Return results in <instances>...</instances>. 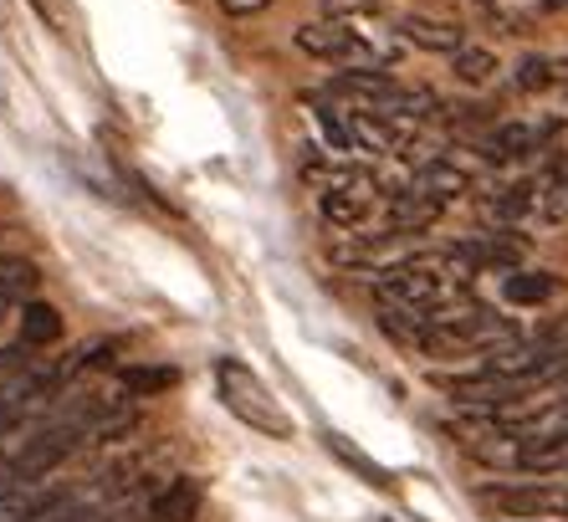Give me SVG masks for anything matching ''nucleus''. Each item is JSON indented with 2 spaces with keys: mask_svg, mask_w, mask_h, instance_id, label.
Segmentation results:
<instances>
[{
  "mask_svg": "<svg viewBox=\"0 0 568 522\" xmlns=\"http://www.w3.org/2000/svg\"><path fill=\"white\" fill-rule=\"evenodd\" d=\"M323 441H328V451H333V456H338V461H344V466H354L358 471V476H364V482H369V486H379V492H389V486H395V476H389V471H384L379 466V461H369V456H364V451H358V445H348V435H323Z\"/></svg>",
  "mask_w": 568,
  "mask_h": 522,
  "instance_id": "nucleus-17",
  "label": "nucleus"
},
{
  "mask_svg": "<svg viewBox=\"0 0 568 522\" xmlns=\"http://www.w3.org/2000/svg\"><path fill=\"white\" fill-rule=\"evenodd\" d=\"M558 292V277L554 272H532V267H517V272L503 277V298L513 308H542V302H554Z\"/></svg>",
  "mask_w": 568,
  "mask_h": 522,
  "instance_id": "nucleus-12",
  "label": "nucleus"
},
{
  "mask_svg": "<svg viewBox=\"0 0 568 522\" xmlns=\"http://www.w3.org/2000/svg\"><path fill=\"white\" fill-rule=\"evenodd\" d=\"M323 11L333 21H354V16H374L379 11V0H323Z\"/></svg>",
  "mask_w": 568,
  "mask_h": 522,
  "instance_id": "nucleus-22",
  "label": "nucleus"
},
{
  "mask_svg": "<svg viewBox=\"0 0 568 522\" xmlns=\"http://www.w3.org/2000/svg\"><path fill=\"white\" fill-rule=\"evenodd\" d=\"M450 72L466 82V88H481V82L497 78V57L487 47H462V52L450 57Z\"/></svg>",
  "mask_w": 568,
  "mask_h": 522,
  "instance_id": "nucleus-18",
  "label": "nucleus"
},
{
  "mask_svg": "<svg viewBox=\"0 0 568 522\" xmlns=\"http://www.w3.org/2000/svg\"><path fill=\"white\" fill-rule=\"evenodd\" d=\"M523 241H517V235H466V241H456V247H450V261H456V267H462L466 277H476V272H517V267H523Z\"/></svg>",
  "mask_w": 568,
  "mask_h": 522,
  "instance_id": "nucleus-5",
  "label": "nucleus"
},
{
  "mask_svg": "<svg viewBox=\"0 0 568 522\" xmlns=\"http://www.w3.org/2000/svg\"><path fill=\"white\" fill-rule=\"evenodd\" d=\"M481 502L507 518H568V482H513L487 486Z\"/></svg>",
  "mask_w": 568,
  "mask_h": 522,
  "instance_id": "nucleus-4",
  "label": "nucleus"
},
{
  "mask_svg": "<svg viewBox=\"0 0 568 522\" xmlns=\"http://www.w3.org/2000/svg\"><path fill=\"white\" fill-rule=\"evenodd\" d=\"M405 235L399 231H384V235H354V241H338L333 247V261L338 267H358V272H389L395 261H405V247H399Z\"/></svg>",
  "mask_w": 568,
  "mask_h": 522,
  "instance_id": "nucleus-7",
  "label": "nucleus"
},
{
  "mask_svg": "<svg viewBox=\"0 0 568 522\" xmlns=\"http://www.w3.org/2000/svg\"><path fill=\"white\" fill-rule=\"evenodd\" d=\"M149 512H154V522H190L200 512V482L195 476H174V482H164L154 492V502H149Z\"/></svg>",
  "mask_w": 568,
  "mask_h": 522,
  "instance_id": "nucleus-10",
  "label": "nucleus"
},
{
  "mask_svg": "<svg viewBox=\"0 0 568 522\" xmlns=\"http://www.w3.org/2000/svg\"><path fill=\"white\" fill-rule=\"evenodd\" d=\"M317 210H323V221L338 225V231H358V225L374 215V180L328 184V190L317 195Z\"/></svg>",
  "mask_w": 568,
  "mask_h": 522,
  "instance_id": "nucleus-8",
  "label": "nucleus"
},
{
  "mask_svg": "<svg viewBox=\"0 0 568 522\" xmlns=\"http://www.w3.org/2000/svg\"><path fill=\"white\" fill-rule=\"evenodd\" d=\"M57 333H62V318H57V308H52V302H37V298H31L27 308H21V349L57 343Z\"/></svg>",
  "mask_w": 568,
  "mask_h": 522,
  "instance_id": "nucleus-16",
  "label": "nucleus"
},
{
  "mask_svg": "<svg viewBox=\"0 0 568 522\" xmlns=\"http://www.w3.org/2000/svg\"><path fill=\"white\" fill-rule=\"evenodd\" d=\"M466 184H471V174L462 164H450V159H425L420 170H415V190H425V195H436V200L462 195Z\"/></svg>",
  "mask_w": 568,
  "mask_h": 522,
  "instance_id": "nucleus-14",
  "label": "nucleus"
},
{
  "mask_svg": "<svg viewBox=\"0 0 568 522\" xmlns=\"http://www.w3.org/2000/svg\"><path fill=\"white\" fill-rule=\"evenodd\" d=\"M528 210H538V184H503L487 195V215L503 225H517Z\"/></svg>",
  "mask_w": 568,
  "mask_h": 522,
  "instance_id": "nucleus-15",
  "label": "nucleus"
},
{
  "mask_svg": "<svg viewBox=\"0 0 568 522\" xmlns=\"http://www.w3.org/2000/svg\"><path fill=\"white\" fill-rule=\"evenodd\" d=\"M558 82H568V57H564V62H558Z\"/></svg>",
  "mask_w": 568,
  "mask_h": 522,
  "instance_id": "nucleus-26",
  "label": "nucleus"
},
{
  "mask_svg": "<svg viewBox=\"0 0 568 522\" xmlns=\"http://www.w3.org/2000/svg\"><path fill=\"white\" fill-rule=\"evenodd\" d=\"M272 0H221V11L225 16H256V11H266Z\"/></svg>",
  "mask_w": 568,
  "mask_h": 522,
  "instance_id": "nucleus-23",
  "label": "nucleus"
},
{
  "mask_svg": "<svg viewBox=\"0 0 568 522\" xmlns=\"http://www.w3.org/2000/svg\"><path fill=\"white\" fill-rule=\"evenodd\" d=\"M37 261L27 257H0V318L11 313V308H27L31 292H37Z\"/></svg>",
  "mask_w": 568,
  "mask_h": 522,
  "instance_id": "nucleus-11",
  "label": "nucleus"
},
{
  "mask_svg": "<svg viewBox=\"0 0 568 522\" xmlns=\"http://www.w3.org/2000/svg\"><path fill=\"white\" fill-rule=\"evenodd\" d=\"M405 41L410 47H420V52H446V57H456L466 47V37H462V27H450V21H430V16H410L405 21Z\"/></svg>",
  "mask_w": 568,
  "mask_h": 522,
  "instance_id": "nucleus-13",
  "label": "nucleus"
},
{
  "mask_svg": "<svg viewBox=\"0 0 568 522\" xmlns=\"http://www.w3.org/2000/svg\"><path fill=\"white\" fill-rule=\"evenodd\" d=\"M215 390H221V405L231 410L241 425H252V431L272 435V441H292V431H297L292 415L241 359H215Z\"/></svg>",
  "mask_w": 568,
  "mask_h": 522,
  "instance_id": "nucleus-2",
  "label": "nucleus"
},
{
  "mask_svg": "<svg viewBox=\"0 0 568 522\" xmlns=\"http://www.w3.org/2000/svg\"><path fill=\"white\" fill-rule=\"evenodd\" d=\"M446 215V200H436V195H425V190H399L395 200H389V231H399V235H420V231H430V225Z\"/></svg>",
  "mask_w": 568,
  "mask_h": 522,
  "instance_id": "nucleus-9",
  "label": "nucleus"
},
{
  "mask_svg": "<svg viewBox=\"0 0 568 522\" xmlns=\"http://www.w3.org/2000/svg\"><path fill=\"white\" fill-rule=\"evenodd\" d=\"M16 364V353H0V369H11Z\"/></svg>",
  "mask_w": 568,
  "mask_h": 522,
  "instance_id": "nucleus-27",
  "label": "nucleus"
},
{
  "mask_svg": "<svg viewBox=\"0 0 568 522\" xmlns=\"http://www.w3.org/2000/svg\"><path fill=\"white\" fill-rule=\"evenodd\" d=\"M297 47L307 57H323V62L338 67H389L399 57L395 41H374L364 31H354V21H313V27H297Z\"/></svg>",
  "mask_w": 568,
  "mask_h": 522,
  "instance_id": "nucleus-3",
  "label": "nucleus"
},
{
  "mask_svg": "<svg viewBox=\"0 0 568 522\" xmlns=\"http://www.w3.org/2000/svg\"><path fill=\"white\" fill-rule=\"evenodd\" d=\"M174 384V369H123V390L133 400H144V394H159Z\"/></svg>",
  "mask_w": 568,
  "mask_h": 522,
  "instance_id": "nucleus-21",
  "label": "nucleus"
},
{
  "mask_svg": "<svg viewBox=\"0 0 568 522\" xmlns=\"http://www.w3.org/2000/svg\"><path fill=\"white\" fill-rule=\"evenodd\" d=\"M542 6H548V11H568V0H542Z\"/></svg>",
  "mask_w": 568,
  "mask_h": 522,
  "instance_id": "nucleus-25",
  "label": "nucleus"
},
{
  "mask_svg": "<svg viewBox=\"0 0 568 522\" xmlns=\"http://www.w3.org/2000/svg\"><path fill=\"white\" fill-rule=\"evenodd\" d=\"M538 215L548 225H568V170H554L538 184Z\"/></svg>",
  "mask_w": 568,
  "mask_h": 522,
  "instance_id": "nucleus-19",
  "label": "nucleus"
},
{
  "mask_svg": "<svg viewBox=\"0 0 568 522\" xmlns=\"http://www.w3.org/2000/svg\"><path fill=\"white\" fill-rule=\"evenodd\" d=\"M548 123H523V118H513V123H491L481 139H476V154L487 159V164H517V159L538 154L542 144H548Z\"/></svg>",
  "mask_w": 568,
  "mask_h": 522,
  "instance_id": "nucleus-6",
  "label": "nucleus"
},
{
  "mask_svg": "<svg viewBox=\"0 0 568 522\" xmlns=\"http://www.w3.org/2000/svg\"><path fill=\"white\" fill-rule=\"evenodd\" d=\"M31 6H37L41 16H47V21H57V11H52V0H31Z\"/></svg>",
  "mask_w": 568,
  "mask_h": 522,
  "instance_id": "nucleus-24",
  "label": "nucleus"
},
{
  "mask_svg": "<svg viewBox=\"0 0 568 522\" xmlns=\"http://www.w3.org/2000/svg\"><path fill=\"white\" fill-rule=\"evenodd\" d=\"M513 82H517L523 92H542V88H554V82H558V62H554V57H538V52H532V57H523V62H517Z\"/></svg>",
  "mask_w": 568,
  "mask_h": 522,
  "instance_id": "nucleus-20",
  "label": "nucleus"
},
{
  "mask_svg": "<svg viewBox=\"0 0 568 522\" xmlns=\"http://www.w3.org/2000/svg\"><path fill=\"white\" fill-rule=\"evenodd\" d=\"M513 339H517L513 318H503L497 308H446V313H430L415 349L436 353V359H466V353L503 349Z\"/></svg>",
  "mask_w": 568,
  "mask_h": 522,
  "instance_id": "nucleus-1",
  "label": "nucleus"
},
{
  "mask_svg": "<svg viewBox=\"0 0 568 522\" xmlns=\"http://www.w3.org/2000/svg\"><path fill=\"white\" fill-rule=\"evenodd\" d=\"M0 522H6V518H0Z\"/></svg>",
  "mask_w": 568,
  "mask_h": 522,
  "instance_id": "nucleus-28",
  "label": "nucleus"
}]
</instances>
